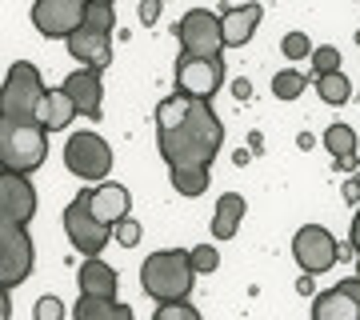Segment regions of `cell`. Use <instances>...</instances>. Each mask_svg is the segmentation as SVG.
Returning <instances> with one entry per match:
<instances>
[{
	"instance_id": "13",
	"label": "cell",
	"mask_w": 360,
	"mask_h": 320,
	"mask_svg": "<svg viewBox=\"0 0 360 320\" xmlns=\"http://www.w3.org/2000/svg\"><path fill=\"white\" fill-rule=\"evenodd\" d=\"M312 316L316 320H360V276L340 281L336 288L316 296L312 300Z\"/></svg>"
},
{
	"instance_id": "12",
	"label": "cell",
	"mask_w": 360,
	"mask_h": 320,
	"mask_svg": "<svg viewBox=\"0 0 360 320\" xmlns=\"http://www.w3.org/2000/svg\"><path fill=\"white\" fill-rule=\"evenodd\" d=\"M0 217L20 224L37 217V188L28 184V172H13V168L0 172Z\"/></svg>"
},
{
	"instance_id": "32",
	"label": "cell",
	"mask_w": 360,
	"mask_h": 320,
	"mask_svg": "<svg viewBox=\"0 0 360 320\" xmlns=\"http://www.w3.org/2000/svg\"><path fill=\"white\" fill-rule=\"evenodd\" d=\"M112 236H116V244H124V248H132V244L141 241V224L124 217V220H120V224L112 229Z\"/></svg>"
},
{
	"instance_id": "25",
	"label": "cell",
	"mask_w": 360,
	"mask_h": 320,
	"mask_svg": "<svg viewBox=\"0 0 360 320\" xmlns=\"http://www.w3.org/2000/svg\"><path fill=\"white\" fill-rule=\"evenodd\" d=\"M309 77L304 72H296V68H281L276 77H272V96H281V101H296L300 92H304Z\"/></svg>"
},
{
	"instance_id": "10",
	"label": "cell",
	"mask_w": 360,
	"mask_h": 320,
	"mask_svg": "<svg viewBox=\"0 0 360 320\" xmlns=\"http://www.w3.org/2000/svg\"><path fill=\"white\" fill-rule=\"evenodd\" d=\"M89 4H92V0H37V4H32V25H37L40 37L68 40L72 28L84 25Z\"/></svg>"
},
{
	"instance_id": "2",
	"label": "cell",
	"mask_w": 360,
	"mask_h": 320,
	"mask_svg": "<svg viewBox=\"0 0 360 320\" xmlns=\"http://www.w3.org/2000/svg\"><path fill=\"white\" fill-rule=\"evenodd\" d=\"M49 160V128L40 116H0V165L13 172H37Z\"/></svg>"
},
{
	"instance_id": "28",
	"label": "cell",
	"mask_w": 360,
	"mask_h": 320,
	"mask_svg": "<svg viewBox=\"0 0 360 320\" xmlns=\"http://www.w3.org/2000/svg\"><path fill=\"white\" fill-rule=\"evenodd\" d=\"M281 52L288 56V60H304V56H312V40H309V32H288V37L281 40Z\"/></svg>"
},
{
	"instance_id": "9",
	"label": "cell",
	"mask_w": 360,
	"mask_h": 320,
	"mask_svg": "<svg viewBox=\"0 0 360 320\" xmlns=\"http://www.w3.org/2000/svg\"><path fill=\"white\" fill-rule=\"evenodd\" d=\"M292 256H296V264L304 272H312V276H321V272L333 269L336 260H345V256H340V244L333 241V232L321 229V224H304V229L296 232Z\"/></svg>"
},
{
	"instance_id": "8",
	"label": "cell",
	"mask_w": 360,
	"mask_h": 320,
	"mask_svg": "<svg viewBox=\"0 0 360 320\" xmlns=\"http://www.w3.org/2000/svg\"><path fill=\"white\" fill-rule=\"evenodd\" d=\"M65 165L68 172H77L80 180H101L108 177V168H112V148L104 136L96 132H72L65 144Z\"/></svg>"
},
{
	"instance_id": "23",
	"label": "cell",
	"mask_w": 360,
	"mask_h": 320,
	"mask_svg": "<svg viewBox=\"0 0 360 320\" xmlns=\"http://www.w3.org/2000/svg\"><path fill=\"white\" fill-rule=\"evenodd\" d=\"M316 92H321V101H328V104L352 101V84H348V77L340 68H336V72H321V77H316Z\"/></svg>"
},
{
	"instance_id": "17",
	"label": "cell",
	"mask_w": 360,
	"mask_h": 320,
	"mask_svg": "<svg viewBox=\"0 0 360 320\" xmlns=\"http://www.w3.org/2000/svg\"><path fill=\"white\" fill-rule=\"evenodd\" d=\"M260 4H236V8H229V13L220 16V25H224V44L229 49H240V44H248L252 40V32H257L260 25Z\"/></svg>"
},
{
	"instance_id": "14",
	"label": "cell",
	"mask_w": 360,
	"mask_h": 320,
	"mask_svg": "<svg viewBox=\"0 0 360 320\" xmlns=\"http://www.w3.org/2000/svg\"><path fill=\"white\" fill-rule=\"evenodd\" d=\"M65 44H68V52H72V60L89 64L96 72H104V68L112 64V40H108V32H101V28H92V25L72 28Z\"/></svg>"
},
{
	"instance_id": "11",
	"label": "cell",
	"mask_w": 360,
	"mask_h": 320,
	"mask_svg": "<svg viewBox=\"0 0 360 320\" xmlns=\"http://www.w3.org/2000/svg\"><path fill=\"white\" fill-rule=\"evenodd\" d=\"M224 80V60L220 56H196L180 49L176 56V89L188 96H212Z\"/></svg>"
},
{
	"instance_id": "30",
	"label": "cell",
	"mask_w": 360,
	"mask_h": 320,
	"mask_svg": "<svg viewBox=\"0 0 360 320\" xmlns=\"http://www.w3.org/2000/svg\"><path fill=\"white\" fill-rule=\"evenodd\" d=\"M217 264H220V252L212 244H196L193 248V269L196 272H217Z\"/></svg>"
},
{
	"instance_id": "15",
	"label": "cell",
	"mask_w": 360,
	"mask_h": 320,
	"mask_svg": "<svg viewBox=\"0 0 360 320\" xmlns=\"http://www.w3.org/2000/svg\"><path fill=\"white\" fill-rule=\"evenodd\" d=\"M65 92L77 101L80 116H89V120H101V96H104V84H101V72L96 68H77V72H68L65 77Z\"/></svg>"
},
{
	"instance_id": "29",
	"label": "cell",
	"mask_w": 360,
	"mask_h": 320,
	"mask_svg": "<svg viewBox=\"0 0 360 320\" xmlns=\"http://www.w3.org/2000/svg\"><path fill=\"white\" fill-rule=\"evenodd\" d=\"M340 68V52L333 44H321V49H312V72L321 77V72H336Z\"/></svg>"
},
{
	"instance_id": "26",
	"label": "cell",
	"mask_w": 360,
	"mask_h": 320,
	"mask_svg": "<svg viewBox=\"0 0 360 320\" xmlns=\"http://www.w3.org/2000/svg\"><path fill=\"white\" fill-rule=\"evenodd\" d=\"M196 305H188V296H176V300H156V320H196Z\"/></svg>"
},
{
	"instance_id": "6",
	"label": "cell",
	"mask_w": 360,
	"mask_h": 320,
	"mask_svg": "<svg viewBox=\"0 0 360 320\" xmlns=\"http://www.w3.org/2000/svg\"><path fill=\"white\" fill-rule=\"evenodd\" d=\"M65 232H68V241H72L77 252L96 256L104 244H108V236H112V224H104V220L92 212V196L80 192L77 200H68V208H65Z\"/></svg>"
},
{
	"instance_id": "19",
	"label": "cell",
	"mask_w": 360,
	"mask_h": 320,
	"mask_svg": "<svg viewBox=\"0 0 360 320\" xmlns=\"http://www.w3.org/2000/svg\"><path fill=\"white\" fill-rule=\"evenodd\" d=\"M77 320H132V308L129 305H120L116 296H101V293H80L77 300Z\"/></svg>"
},
{
	"instance_id": "36",
	"label": "cell",
	"mask_w": 360,
	"mask_h": 320,
	"mask_svg": "<svg viewBox=\"0 0 360 320\" xmlns=\"http://www.w3.org/2000/svg\"><path fill=\"white\" fill-rule=\"evenodd\" d=\"M248 92H252V84H248V80H232V96H236V101H245Z\"/></svg>"
},
{
	"instance_id": "3",
	"label": "cell",
	"mask_w": 360,
	"mask_h": 320,
	"mask_svg": "<svg viewBox=\"0 0 360 320\" xmlns=\"http://www.w3.org/2000/svg\"><path fill=\"white\" fill-rule=\"evenodd\" d=\"M193 252L184 248H160L144 260L141 269V288L153 300H176V296H188L193 293Z\"/></svg>"
},
{
	"instance_id": "7",
	"label": "cell",
	"mask_w": 360,
	"mask_h": 320,
	"mask_svg": "<svg viewBox=\"0 0 360 320\" xmlns=\"http://www.w3.org/2000/svg\"><path fill=\"white\" fill-rule=\"evenodd\" d=\"M172 32H176L180 49L196 52V56H220V52L229 49V44H224V25H220V16L208 13V8H193V13H184Z\"/></svg>"
},
{
	"instance_id": "33",
	"label": "cell",
	"mask_w": 360,
	"mask_h": 320,
	"mask_svg": "<svg viewBox=\"0 0 360 320\" xmlns=\"http://www.w3.org/2000/svg\"><path fill=\"white\" fill-rule=\"evenodd\" d=\"M160 8H165V0H141V4H136V20H141L144 28L156 25V20H160Z\"/></svg>"
},
{
	"instance_id": "27",
	"label": "cell",
	"mask_w": 360,
	"mask_h": 320,
	"mask_svg": "<svg viewBox=\"0 0 360 320\" xmlns=\"http://www.w3.org/2000/svg\"><path fill=\"white\" fill-rule=\"evenodd\" d=\"M84 25L101 28V32H112V28H116V4L92 0V4H89V13H84Z\"/></svg>"
},
{
	"instance_id": "35",
	"label": "cell",
	"mask_w": 360,
	"mask_h": 320,
	"mask_svg": "<svg viewBox=\"0 0 360 320\" xmlns=\"http://www.w3.org/2000/svg\"><path fill=\"white\" fill-rule=\"evenodd\" d=\"M312 288H316V284H312V272H304V276L296 281V293H300V296H312Z\"/></svg>"
},
{
	"instance_id": "16",
	"label": "cell",
	"mask_w": 360,
	"mask_h": 320,
	"mask_svg": "<svg viewBox=\"0 0 360 320\" xmlns=\"http://www.w3.org/2000/svg\"><path fill=\"white\" fill-rule=\"evenodd\" d=\"M89 196H92V212L104 224H112V229L129 217V208H132V196L124 184H101V188H89Z\"/></svg>"
},
{
	"instance_id": "4",
	"label": "cell",
	"mask_w": 360,
	"mask_h": 320,
	"mask_svg": "<svg viewBox=\"0 0 360 320\" xmlns=\"http://www.w3.org/2000/svg\"><path fill=\"white\" fill-rule=\"evenodd\" d=\"M44 80H40L37 64L16 60L4 77V92H0V116H40V101H44Z\"/></svg>"
},
{
	"instance_id": "22",
	"label": "cell",
	"mask_w": 360,
	"mask_h": 320,
	"mask_svg": "<svg viewBox=\"0 0 360 320\" xmlns=\"http://www.w3.org/2000/svg\"><path fill=\"white\" fill-rule=\"evenodd\" d=\"M324 148L336 156V165H352V160H356V128L352 124H328L324 128Z\"/></svg>"
},
{
	"instance_id": "37",
	"label": "cell",
	"mask_w": 360,
	"mask_h": 320,
	"mask_svg": "<svg viewBox=\"0 0 360 320\" xmlns=\"http://www.w3.org/2000/svg\"><path fill=\"white\" fill-rule=\"evenodd\" d=\"M296 144H300V148H304V153H309V148H312V144H316V141H312L309 132H300V136H296Z\"/></svg>"
},
{
	"instance_id": "31",
	"label": "cell",
	"mask_w": 360,
	"mask_h": 320,
	"mask_svg": "<svg viewBox=\"0 0 360 320\" xmlns=\"http://www.w3.org/2000/svg\"><path fill=\"white\" fill-rule=\"evenodd\" d=\"M65 316V305L56 296H40L37 308H32V320H60Z\"/></svg>"
},
{
	"instance_id": "24",
	"label": "cell",
	"mask_w": 360,
	"mask_h": 320,
	"mask_svg": "<svg viewBox=\"0 0 360 320\" xmlns=\"http://www.w3.org/2000/svg\"><path fill=\"white\" fill-rule=\"evenodd\" d=\"M168 177H172V188L180 196H200V192H208V168H168Z\"/></svg>"
},
{
	"instance_id": "34",
	"label": "cell",
	"mask_w": 360,
	"mask_h": 320,
	"mask_svg": "<svg viewBox=\"0 0 360 320\" xmlns=\"http://www.w3.org/2000/svg\"><path fill=\"white\" fill-rule=\"evenodd\" d=\"M348 244H352V252L360 256V212H356V220H352V232H348Z\"/></svg>"
},
{
	"instance_id": "39",
	"label": "cell",
	"mask_w": 360,
	"mask_h": 320,
	"mask_svg": "<svg viewBox=\"0 0 360 320\" xmlns=\"http://www.w3.org/2000/svg\"><path fill=\"white\" fill-rule=\"evenodd\" d=\"M356 44H360V32H356Z\"/></svg>"
},
{
	"instance_id": "38",
	"label": "cell",
	"mask_w": 360,
	"mask_h": 320,
	"mask_svg": "<svg viewBox=\"0 0 360 320\" xmlns=\"http://www.w3.org/2000/svg\"><path fill=\"white\" fill-rule=\"evenodd\" d=\"M104 4H116V0H104Z\"/></svg>"
},
{
	"instance_id": "21",
	"label": "cell",
	"mask_w": 360,
	"mask_h": 320,
	"mask_svg": "<svg viewBox=\"0 0 360 320\" xmlns=\"http://www.w3.org/2000/svg\"><path fill=\"white\" fill-rule=\"evenodd\" d=\"M80 293H101V296H116V269L104 264L101 252L89 256L80 264Z\"/></svg>"
},
{
	"instance_id": "20",
	"label": "cell",
	"mask_w": 360,
	"mask_h": 320,
	"mask_svg": "<svg viewBox=\"0 0 360 320\" xmlns=\"http://www.w3.org/2000/svg\"><path fill=\"white\" fill-rule=\"evenodd\" d=\"M248 205L240 192H224L217 200V212H212V236L217 241H229V236H236V229H240V220H245Z\"/></svg>"
},
{
	"instance_id": "18",
	"label": "cell",
	"mask_w": 360,
	"mask_h": 320,
	"mask_svg": "<svg viewBox=\"0 0 360 320\" xmlns=\"http://www.w3.org/2000/svg\"><path fill=\"white\" fill-rule=\"evenodd\" d=\"M72 116H80V108H77V101L65 92V84L44 92V101H40V124L49 128V132L68 128V124H72Z\"/></svg>"
},
{
	"instance_id": "5",
	"label": "cell",
	"mask_w": 360,
	"mask_h": 320,
	"mask_svg": "<svg viewBox=\"0 0 360 320\" xmlns=\"http://www.w3.org/2000/svg\"><path fill=\"white\" fill-rule=\"evenodd\" d=\"M32 236L20 220L0 217V288H16L32 272Z\"/></svg>"
},
{
	"instance_id": "1",
	"label": "cell",
	"mask_w": 360,
	"mask_h": 320,
	"mask_svg": "<svg viewBox=\"0 0 360 320\" xmlns=\"http://www.w3.org/2000/svg\"><path fill=\"white\" fill-rule=\"evenodd\" d=\"M156 144L168 168H212L224 128L208 96H188L176 89L156 104Z\"/></svg>"
}]
</instances>
